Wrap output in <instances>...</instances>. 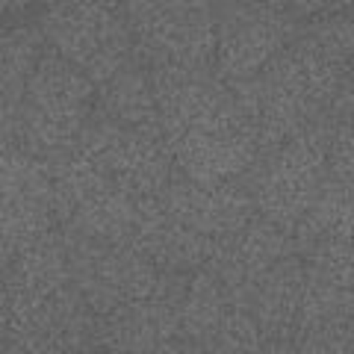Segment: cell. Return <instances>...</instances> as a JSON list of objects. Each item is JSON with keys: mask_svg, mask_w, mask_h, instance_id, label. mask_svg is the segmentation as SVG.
Here are the masks:
<instances>
[{"mask_svg": "<svg viewBox=\"0 0 354 354\" xmlns=\"http://www.w3.org/2000/svg\"><path fill=\"white\" fill-rule=\"evenodd\" d=\"M44 53H48V41L39 24L0 27V95L15 109Z\"/></svg>", "mask_w": 354, "mask_h": 354, "instance_id": "44dd1931", "label": "cell"}, {"mask_svg": "<svg viewBox=\"0 0 354 354\" xmlns=\"http://www.w3.org/2000/svg\"><path fill=\"white\" fill-rule=\"evenodd\" d=\"M157 354H213V351H207V348H201V346H195V342H189V339H183V337H177V339H171L165 348H160Z\"/></svg>", "mask_w": 354, "mask_h": 354, "instance_id": "4316f807", "label": "cell"}, {"mask_svg": "<svg viewBox=\"0 0 354 354\" xmlns=\"http://www.w3.org/2000/svg\"><path fill=\"white\" fill-rule=\"evenodd\" d=\"M295 236L290 230L278 227L274 221L254 216L245 227L230 234L218 242L216 257L207 269L221 281V286L230 292V298L239 304L245 292L257 283L274 263L295 254Z\"/></svg>", "mask_w": 354, "mask_h": 354, "instance_id": "9a60e30c", "label": "cell"}, {"mask_svg": "<svg viewBox=\"0 0 354 354\" xmlns=\"http://www.w3.org/2000/svg\"><path fill=\"white\" fill-rule=\"evenodd\" d=\"M9 9H15V0H0V18H3Z\"/></svg>", "mask_w": 354, "mask_h": 354, "instance_id": "4dcf8cb0", "label": "cell"}, {"mask_svg": "<svg viewBox=\"0 0 354 354\" xmlns=\"http://www.w3.org/2000/svg\"><path fill=\"white\" fill-rule=\"evenodd\" d=\"M57 225L53 171L18 145L0 151V260L9 263Z\"/></svg>", "mask_w": 354, "mask_h": 354, "instance_id": "8fae6325", "label": "cell"}, {"mask_svg": "<svg viewBox=\"0 0 354 354\" xmlns=\"http://www.w3.org/2000/svg\"><path fill=\"white\" fill-rule=\"evenodd\" d=\"M298 21L278 9L242 0H216L213 71L227 86L254 80L278 53L298 39Z\"/></svg>", "mask_w": 354, "mask_h": 354, "instance_id": "30bf717a", "label": "cell"}, {"mask_svg": "<svg viewBox=\"0 0 354 354\" xmlns=\"http://www.w3.org/2000/svg\"><path fill=\"white\" fill-rule=\"evenodd\" d=\"M124 15L148 68H213L216 0H124Z\"/></svg>", "mask_w": 354, "mask_h": 354, "instance_id": "8992f818", "label": "cell"}, {"mask_svg": "<svg viewBox=\"0 0 354 354\" xmlns=\"http://www.w3.org/2000/svg\"><path fill=\"white\" fill-rule=\"evenodd\" d=\"M15 115L18 109L0 95V151L15 145Z\"/></svg>", "mask_w": 354, "mask_h": 354, "instance_id": "d4e9b609", "label": "cell"}, {"mask_svg": "<svg viewBox=\"0 0 354 354\" xmlns=\"http://www.w3.org/2000/svg\"><path fill=\"white\" fill-rule=\"evenodd\" d=\"M292 348L295 354H354V319L298 330Z\"/></svg>", "mask_w": 354, "mask_h": 354, "instance_id": "cb8c5ba5", "label": "cell"}, {"mask_svg": "<svg viewBox=\"0 0 354 354\" xmlns=\"http://www.w3.org/2000/svg\"><path fill=\"white\" fill-rule=\"evenodd\" d=\"M160 201L186 227H192L195 234L209 236L216 242L236 234L239 227H245L257 216V207H254L242 177L230 183L207 186V183H195L189 177L174 171L171 183L160 195Z\"/></svg>", "mask_w": 354, "mask_h": 354, "instance_id": "5bb4252c", "label": "cell"}, {"mask_svg": "<svg viewBox=\"0 0 354 354\" xmlns=\"http://www.w3.org/2000/svg\"><path fill=\"white\" fill-rule=\"evenodd\" d=\"M62 236L74 283L97 316L160 290L162 272L133 242L88 239L68 230H62Z\"/></svg>", "mask_w": 354, "mask_h": 354, "instance_id": "9c48e42d", "label": "cell"}, {"mask_svg": "<svg viewBox=\"0 0 354 354\" xmlns=\"http://www.w3.org/2000/svg\"><path fill=\"white\" fill-rule=\"evenodd\" d=\"M328 180V130L325 121L298 133L283 145L260 151L242 183L251 195L257 216L274 221L283 230L301 225L319 189Z\"/></svg>", "mask_w": 354, "mask_h": 354, "instance_id": "5b68a950", "label": "cell"}, {"mask_svg": "<svg viewBox=\"0 0 354 354\" xmlns=\"http://www.w3.org/2000/svg\"><path fill=\"white\" fill-rule=\"evenodd\" d=\"M298 254L322 242H354V183L328 171L310 213L292 230Z\"/></svg>", "mask_w": 354, "mask_h": 354, "instance_id": "ffe728a7", "label": "cell"}, {"mask_svg": "<svg viewBox=\"0 0 354 354\" xmlns=\"http://www.w3.org/2000/svg\"><path fill=\"white\" fill-rule=\"evenodd\" d=\"M0 354H36L21 337H12L9 334L6 339H0Z\"/></svg>", "mask_w": 354, "mask_h": 354, "instance_id": "83f0119b", "label": "cell"}, {"mask_svg": "<svg viewBox=\"0 0 354 354\" xmlns=\"http://www.w3.org/2000/svg\"><path fill=\"white\" fill-rule=\"evenodd\" d=\"M95 113L106 121H115L121 127L133 130H153L160 133V106L153 95L151 68L145 62L133 59L121 71H115L109 80L97 86Z\"/></svg>", "mask_w": 354, "mask_h": 354, "instance_id": "d6986e66", "label": "cell"}, {"mask_svg": "<svg viewBox=\"0 0 354 354\" xmlns=\"http://www.w3.org/2000/svg\"><path fill=\"white\" fill-rule=\"evenodd\" d=\"M304 257L295 251L274 263L239 301L269 342H290L295 337L304 304Z\"/></svg>", "mask_w": 354, "mask_h": 354, "instance_id": "ac0fdd59", "label": "cell"}, {"mask_svg": "<svg viewBox=\"0 0 354 354\" xmlns=\"http://www.w3.org/2000/svg\"><path fill=\"white\" fill-rule=\"evenodd\" d=\"M9 337V281H6V263L0 260V339Z\"/></svg>", "mask_w": 354, "mask_h": 354, "instance_id": "484cf974", "label": "cell"}, {"mask_svg": "<svg viewBox=\"0 0 354 354\" xmlns=\"http://www.w3.org/2000/svg\"><path fill=\"white\" fill-rule=\"evenodd\" d=\"M260 354H295V348H292V339L290 342H269Z\"/></svg>", "mask_w": 354, "mask_h": 354, "instance_id": "f1b7e54d", "label": "cell"}, {"mask_svg": "<svg viewBox=\"0 0 354 354\" xmlns=\"http://www.w3.org/2000/svg\"><path fill=\"white\" fill-rule=\"evenodd\" d=\"M50 171L57 225H62V230L88 239L133 242L145 198L121 189L77 151L59 162H50Z\"/></svg>", "mask_w": 354, "mask_h": 354, "instance_id": "52a82bcc", "label": "cell"}, {"mask_svg": "<svg viewBox=\"0 0 354 354\" xmlns=\"http://www.w3.org/2000/svg\"><path fill=\"white\" fill-rule=\"evenodd\" d=\"M74 151L136 198H160L177 171L162 133L121 127L97 113Z\"/></svg>", "mask_w": 354, "mask_h": 354, "instance_id": "ba28073f", "label": "cell"}, {"mask_svg": "<svg viewBox=\"0 0 354 354\" xmlns=\"http://www.w3.org/2000/svg\"><path fill=\"white\" fill-rule=\"evenodd\" d=\"M328 130V171L354 183V80L342 86L337 104L325 118Z\"/></svg>", "mask_w": 354, "mask_h": 354, "instance_id": "603a6c76", "label": "cell"}, {"mask_svg": "<svg viewBox=\"0 0 354 354\" xmlns=\"http://www.w3.org/2000/svg\"><path fill=\"white\" fill-rule=\"evenodd\" d=\"M95 101L97 86L77 65L48 50L18 104L15 145L44 162L65 160L92 121Z\"/></svg>", "mask_w": 354, "mask_h": 354, "instance_id": "3957f363", "label": "cell"}, {"mask_svg": "<svg viewBox=\"0 0 354 354\" xmlns=\"http://www.w3.org/2000/svg\"><path fill=\"white\" fill-rule=\"evenodd\" d=\"M39 30L48 48L95 86L136 59L124 0H44Z\"/></svg>", "mask_w": 354, "mask_h": 354, "instance_id": "277c9868", "label": "cell"}, {"mask_svg": "<svg viewBox=\"0 0 354 354\" xmlns=\"http://www.w3.org/2000/svg\"><path fill=\"white\" fill-rule=\"evenodd\" d=\"M328 12H354V0H328Z\"/></svg>", "mask_w": 354, "mask_h": 354, "instance_id": "f546056e", "label": "cell"}, {"mask_svg": "<svg viewBox=\"0 0 354 354\" xmlns=\"http://www.w3.org/2000/svg\"><path fill=\"white\" fill-rule=\"evenodd\" d=\"M346 83L348 74L337 62L310 41L295 39L254 80L230 88L251 121L260 151H269L322 124Z\"/></svg>", "mask_w": 354, "mask_h": 354, "instance_id": "7a4b0ae2", "label": "cell"}, {"mask_svg": "<svg viewBox=\"0 0 354 354\" xmlns=\"http://www.w3.org/2000/svg\"><path fill=\"white\" fill-rule=\"evenodd\" d=\"M36 3L41 6L44 0H15V9H18V6H36Z\"/></svg>", "mask_w": 354, "mask_h": 354, "instance_id": "1f68e13d", "label": "cell"}, {"mask_svg": "<svg viewBox=\"0 0 354 354\" xmlns=\"http://www.w3.org/2000/svg\"><path fill=\"white\" fill-rule=\"evenodd\" d=\"M301 257L307 278L298 330L354 319V242H322Z\"/></svg>", "mask_w": 354, "mask_h": 354, "instance_id": "2e32d148", "label": "cell"}, {"mask_svg": "<svg viewBox=\"0 0 354 354\" xmlns=\"http://www.w3.org/2000/svg\"><path fill=\"white\" fill-rule=\"evenodd\" d=\"M189 274H165L160 290L97 316V346L106 354H157L180 337V295Z\"/></svg>", "mask_w": 354, "mask_h": 354, "instance_id": "4fadbf2b", "label": "cell"}, {"mask_svg": "<svg viewBox=\"0 0 354 354\" xmlns=\"http://www.w3.org/2000/svg\"><path fill=\"white\" fill-rule=\"evenodd\" d=\"M298 39L310 41L319 53L337 62L354 80V12H325L298 27Z\"/></svg>", "mask_w": 354, "mask_h": 354, "instance_id": "7402d4cb", "label": "cell"}, {"mask_svg": "<svg viewBox=\"0 0 354 354\" xmlns=\"http://www.w3.org/2000/svg\"><path fill=\"white\" fill-rule=\"evenodd\" d=\"M180 337L213 354H260L269 339L209 269L189 274L180 295Z\"/></svg>", "mask_w": 354, "mask_h": 354, "instance_id": "7c38bea8", "label": "cell"}, {"mask_svg": "<svg viewBox=\"0 0 354 354\" xmlns=\"http://www.w3.org/2000/svg\"><path fill=\"white\" fill-rule=\"evenodd\" d=\"M133 245L165 274H195L207 269L209 260L216 257L218 242L186 227L180 218L162 207L160 198H145L139 209Z\"/></svg>", "mask_w": 354, "mask_h": 354, "instance_id": "e0dca14e", "label": "cell"}, {"mask_svg": "<svg viewBox=\"0 0 354 354\" xmlns=\"http://www.w3.org/2000/svg\"><path fill=\"white\" fill-rule=\"evenodd\" d=\"M160 133L177 174L195 183H230L260 153L236 92L213 68H151Z\"/></svg>", "mask_w": 354, "mask_h": 354, "instance_id": "6da1fadb", "label": "cell"}]
</instances>
